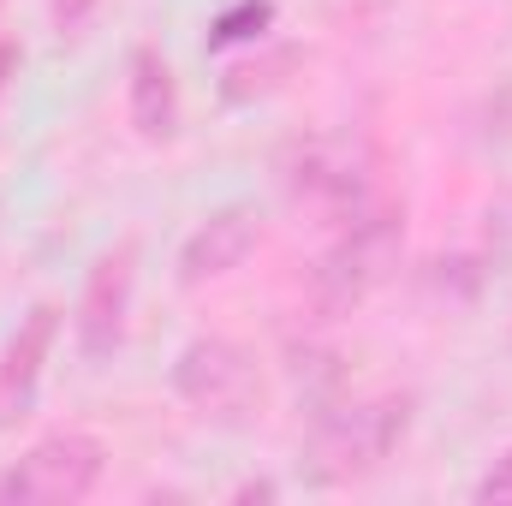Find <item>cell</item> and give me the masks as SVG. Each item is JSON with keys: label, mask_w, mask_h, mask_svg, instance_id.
<instances>
[{"label": "cell", "mask_w": 512, "mask_h": 506, "mask_svg": "<svg viewBox=\"0 0 512 506\" xmlns=\"http://www.w3.org/2000/svg\"><path fill=\"white\" fill-rule=\"evenodd\" d=\"M268 24H274V0H239V6H227V12L209 24V48H227V42H256Z\"/></svg>", "instance_id": "30bf717a"}, {"label": "cell", "mask_w": 512, "mask_h": 506, "mask_svg": "<svg viewBox=\"0 0 512 506\" xmlns=\"http://www.w3.org/2000/svg\"><path fill=\"white\" fill-rule=\"evenodd\" d=\"M393 251H399V215L393 209H358V221L346 227V239L322 256V268H316V310L340 316V310L364 304L370 286L387 274Z\"/></svg>", "instance_id": "3957f363"}, {"label": "cell", "mask_w": 512, "mask_h": 506, "mask_svg": "<svg viewBox=\"0 0 512 506\" xmlns=\"http://www.w3.org/2000/svg\"><path fill=\"white\" fill-rule=\"evenodd\" d=\"M18 60H24V54H18V42H0V96H6V84L18 78Z\"/></svg>", "instance_id": "4fadbf2b"}, {"label": "cell", "mask_w": 512, "mask_h": 506, "mask_svg": "<svg viewBox=\"0 0 512 506\" xmlns=\"http://www.w3.org/2000/svg\"><path fill=\"white\" fill-rule=\"evenodd\" d=\"M102 465H108V447L84 429H60V435H42L6 477H0V501L18 506H66L84 501L96 483H102Z\"/></svg>", "instance_id": "7a4b0ae2"}, {"label": "cell", "mask_w": 512, "mask_h": 506, "mask_svg": "<svg viewBox=\"0 0 512 506\" xmlns=\"http://www.w3.org/2000/svg\"><path fill=\"white\" fill-rule=\"evenodd\" d=\"M233 501H274V483H245Z\"/></svg>", "instance_id": "5bb4252c"}, {"label": "cell", "mask_w": 512, "mask_h": 506, "mask_svg": "<svg viewBox=\"0 0 512 506\" xmlns=\"http://www.w3.org/2000/svg\"><path fill=\"white\" fill-rule=\"evenodd\" d=\"M54 334H60V310H54V304H36V310L18 322V334H12V346H6V358H0V429L24 417V405H30L36 381H42V364H48V352H54Z\"/></svg>", "instance_id": "52a82bcc"}, {"label": "cell", "mask_w": 512, "mask_h": 506, "mask_svg": "<svg viewBox=\"0 0 512 506\" xmlns=\"http://www.w3.org/2000/svg\"><path fill=\"white\" fill-rule=\"evenodd\" d=\"M477 501H483V506H495V501H512V447L501 453V459H495V471H489V477L477 483Z\"/></svg>", "instance_id": "8fae6325"}, {"label": "cell", "mask_w": 512, "mask_h": 506, "mask_svg": "<svg viewBox=\"0 0 512 506\" xmlns=\"http://www.w3.org/2000/svg\"><path fill=\"white\" fill-rule=\"evenodd\" d=\"M173 387H179L185 405H197L203 417H221V423L245 417L256 405V393H262L251 352L233 346V340H191L173 364Z\"/></svg>", "instance_id": "277c9868"}, {"label": "cell", "mask_w": 512, "mask_h": 506, "mask_svg": "<svg viewBox=\"0 0 512 506\" xmlns=\"http://www.w3.org/2000/svg\"><path fill=\"white\" fill-rule=\"evenodd\" d=\"M292 66H298V48H268L262 60H245V66H233V72L221 78V96H227V102H256V96L280 90Z\"/></svg>", "instance_id": "9c48e42d"}, {"label": "cell", "mask_w": 512, "mask_h": 506, "mask_svg": "<svg viewBox=\"0 0 512 506\" xmlns=\"http://www.w3.org/2000/svg\"><path fill=\"white\" fill-rule=\"evenodd\" d=\"M90 12H96V0H54V30L66 36V30H78Z\"/></svg>", "instance_id": "7c38bea8"}, {"label": "cell", "mask_w": 512, "mask_h": 506, "mask_svg": "<svg viewBox=\"0 0 512 506\" xmlns=\"http://www.w3.org/2000/svg\"><path fill=\"white\" fill-rule=\"evenodd\" d=\"M137 251L120 245L90 268V286H84V304H78V346L90 358H108L120 340H126V316H131V286H137Z\"/></svg>", "instance_id": "5b68a950"}, {"label": "cell", "mask_w": 512, "mask_h": 506, "mask_svg": "<svg viewBox=\"0 0 512 506\" xmlns=\"http://www.w3.org/2000/svg\"><path fill=\"white\" fill-rule=\"evenodd\" d=\"M405 429H411V393H387L370 405L334 411L310 441V477L316 483H352V477L376 471Z\"/></svg>", "instance_id": "6da1fadb"}, {"label": "cell", "mask_w": 512, "mask_h": 506, "mask_svg": "<svg viewBox=\"0 0 512 506\" xmlns=\"http://www.w3.org/2000/svg\"><path fill=\"white\" fill-rule=\"evenodd\" d=\"M256 251V209L233 203V209H215L179 251V280L185 286H203V280H221L233 274L245 256Z\"/></svg>", "instance_id": "8992f818"}, {"label": "cell", "mask_w": 512, "mask_h": 506, "mask_svg": "<svg viewBox=\"0 0 512 506\" xmlns=\"http://www.w3.org/2000/svg\"><path fill=\"white\" fill-rule=\"evenodd\" d=\"M131 126L143 137H173V126H179V84L155 48L131 54Z\"/></svg>", "instance_id": "ba28073f"}]
</instances>
